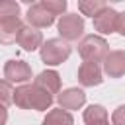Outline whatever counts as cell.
<instances>
[{
    "mask_svg": "<svg viewBox=\"0 0 125 125\" xmlns=\"http://www.w3.org/2000/svg\"><path fill=\"white\" fill-rule=\"evenodd\" d=\"M57 31L62 41H78L84 33V18L78 14H64L57 21Z\"/></svg>",
    "mask_w": 125,
    "mask_h": 125,
    "instance_id": "4",
    "label": "cell"
},
{
    "mask_svg": "<svg viewBox=\"0 0 125 125\" xmlns=\"http://www.w3.org/2000/svg\"><path fill=\"white\" fill-rule=\"evenodd\" d=\"M72 49L66 41H62L61 37H53V39H47L43 41L41 49H39V57L41 61L47 64V66H57V64H62L68 57H70Z\"/></svg>",
    "mask_w": 125,
    "mask_h": 125,
    "instance_id": "3",
    "label": "cell"
},
{
    "mask_svg": "<svg viewBox=\"0 0 125 125\" xmlns=\"http://www.w3.org/2000/svg\"><path fill=\"white\" fill-rule=\"evenodd\" d=\"M6 121H8V109L0 105V125H6Z\"/></svg>",
    "mask_w": 125,
    "mask_h": 125,
    "instance_id": "22",
    "label": "cell"
},
{
    "mask_svg": "<svg viewBox=\"0 0 125 125\" xmlns=\"http://www.w3.org/2000/svg\"><path fill=\"white\" fill-rule=\"evenodd\" d=\"M78 82H80L82 86H86V88L100 86V84L104 82V72H102L100 64L84 61V62L78 66Z\"/></svg>",
    "mask_w": 125,
    "mask_h": 125,
    "instance_id": "10",
    "label": "cell"
},
{
    "mask_svg": "<svg viewBox=\"0 0 125 125\" xmlns=\"http://www.w3.org/2000/svg\"><path fill=\"white\" fill-rule=\"evenodd\" d=\"M111 125H125V104L117 105L111 113Z\"/></svg>",
    "mask_w": 125,
    "mask_h": 125,
    "instance_id": "20",
    "label": "cell"
},
{
    "mask_svg": "<svg viewBox=\"0 0 125 125\" xmlns=\"http://www.w3.org/2000/svg\"><path fill=\"white\" fill-rule=\"evenodd\" d=\"M25 20H27V25L35 27V29H43V27H51L55 23V16L51 12H47L43 8L41 2H35L27 8V14H25Z\"/></svg>",
    "mask_w": 125,
    "mask_h": 125,
    "instance_id": "6",
    "label": "cell"
},
{
    "mask_svg": "<svg viewBox=\"0 0 125 125\" xmlns=\"http://www.w3.org/2000/svg\"><path fill=\"white\" fill-rule=\"evenodd\" d=\"M107 4L104 0H82L78 2V12L82 16H90V18H96Z\"/></svg>",
    "mask_w": 125,
    "mask_h": 125,
    "instance_id": "16",
    "label": "cell"
},
{
    "mask_svg": "<svg viewBox=\"0 0 125 125\" xmlns=\"http://www.w3.org/2000/svg\"><path fill=\"white\" fill-rule=\"evenodd\" d=\"M20 18V4L14 0H0V20Z\"/></svg>",
    "mask_w": 125,
    "mask_h": 125,
    "instance_id": "17",
    "label": "cell"
},
{
    "mask_svg": "<svg viewBox=\"0 0 125 125\" xmlns=\"http://www.w3.org/2000/svg\"><path fill=\"white\" fill-rule=\"evenodd\" d=\"M57 104H59L61 109L74 111V109H80L86 104V94H84L82 88H66V90L57 94Z\"/></svg>",
    "mask_w": 125,
    "mask_h": 125,
    "instance_id": "7",
    "label": "cell"
},
{
    "mask_svg": "<svg viewBox=\"0 0 125 125\" xmlns=\"http://www.w3.org/2000/svg\"><path fill=\"white\" fill-rule=\"evenodd\" d=\"M115 33H119V35L125 37V12H119V16H117V27H115Z\"/></svg>",
    "mask_w": 125,
    "mask_h": 125,
    "instance_id": "21",
    "label": "cell"
},
{
    "mask_svg": "<svg viewBox=\"0 0 125 125\" xmlns=\"http://www.w3.org/2000/svg\"><path fill=\"white\" fill-rule=\"evenodd\" d=\"M43 4V8L47 10V12H51L55 18L57 16H64V12H66V0H43L41 2Z\"/></svg>",
    "mask_w": 125,
    "mask_h": 125,
    "instance_id": "19",
    "label": "cell"
},
{
    "mask_svg": "<svg viewBox=\"0 0 125 125\" xmlns=\"http://www.w3.org/2000/svg\"><path fill=\"white\" fill-rule=\"evenodd\" d=\"M4 78L10 84H27L31 80V66L25 61L20 59H10L4 64Z\"/></svg>",
    "mask_w": 125,
    "mask_h": 125,
    "instance_id": "5",
    "label": "cell"
},
{
    "mask_svg": "<svg viewBox=\"0 0 125 125\" xmlns=\"http://www.w3.org/2000/svg\"><path fill=\"white\" fill-rule=\"evenodd\" d=\"M82 119H84L86 125H92V123L105 121V119H109V117H107V109H105L104 105H100V104H92V105H88V107L84 109Z\"/></svg>",
    "mask_w": 125,
    "mask_h": 125,
    "instance_id": "15",
    "label": "cell"
},
{
    "mask_svg": "<svg viewBox=\"0 0 125 125\" xmlns=\"http://www.w3.org/2000/svg\"><path fill=\"white\" fill-rule=\"evenodd\" d=\"M55 98L47 94L45 90L37 88L35 84H21L14 90V104L20 109H35V111H47L51 109Z\"/></svg>",
    "mask_w": 125,
    "mask_h": 125,
    "instance_id": "1",
    "label": "cell"
},
{
    "mask_svg": "<svg viewBox=\"0 0 125 125\" xmlns=\"http://www.w3.org/2000/svg\"><path fill=\"white\" fill-rule=\"evenodd\" d=\"M23 27L21 18H8V20H0V43L2 45H12L18 39L20 29Z\"/></svg>",
    "mask_w": 125,
    "mask_h": 125,
    "instance_id": "13",
    "label": "cell"
},
{
    "mask_svg": "<svg viewBox=\"0 0 125 125\" xmlns=\"http://www.w3.org/2000/svg\"><path fill=\"white\" fill-rule=\"evenodd\" d=\"M78 53H80L82 61H88V62H96L98 64L109 53V45H107V41L102 35L92 33V35H84L78 41Z\"/></svg>",
    "mask_w": 125,
    "mask_h": 125,
    "instance_id": "2",
    "label": "cell"
},
{
    "mask_svg": "<svg viewBox=\"0 0 125 125\" xmlns=\"http://www.w3.org/2000/svg\"><path fill=\"white\" fill-rule=\"evenodd\" d=\"M10 104H14V86L8 80H0V105L8 107Z\"/></svg>",
    "mask_w": 125,
    "mask_h": 125,
    "instance_id": "18",
    "label": "cell"
},
{
    "mask_svg": "<svg viewBox=\"0 0 125 125\" xmlns=\"http://www.w3.org/2000/svg\"><path fill=\"white\" fill-rule=\"evenodd\" d=\"M41 125H74V117H72L70 111L57 107V109H49L47 111V115L41 121Z\"/></svg>",
    "mask_w": 125,
    "mask_h": 125,
    "instance_id": "14",
    "label": "cell"
},
{
    "mask_svg": "<svg viewBox=\"0 0 125 125\" xmlns=\"http://www.w3.org/2000/svg\"><path fill=\"white\" fill-rule=\"evenodd\" d=\"M33 84L55 98V94L61 92V74L57 70H53V68H47V70H43V72L37 74V78L33 80Z\"/></svg>",
    "mask_w": 125,
    "mask_h": 125,
    "instance_id": "12",
    "label": "cell"
},
{
    "mask_svg": "<svg viewBox=\"0 0 125 125\" xmlns=\"http://www.w3.org/2000/svg\"><path fill=\"white\" fill-rule=\"evenodd\" d=\"M102 72L109 78H121L125 74V51H109L102 61Z\"/></svg>",
    "mask_w": 125,
    "mask_h": 125,
    "instance_id": "9",
    "label": "cell"
},
{
    "mask_svg": "<svg viewBox=\"0 0 125 125\" xmlns=\"http://www.w3.org/2000/svg\"><path fill=\"white\" fill-rule=\"evenodd\" d=\"M92 125H111V123H109V119H105V121H100V123H92Z\"/></svg>",
    "mask_w": 125,
    "mask_h": 125,
    "instance_id": "23",
    "label": "cell"
},
{
    "mask_svg": "<svg viewBox=\"0 0 125 125\" xmlns=\"http://www.w3.org/2000/svg\"><path fill=\"white\" fill-rule=\"evenodd\" d=\"M117 16L119 12L111 6H105L94 20V29L100 33V35H109V33H115V27H117Z\"/></svg>",
    "mask_w": 125,
    "mask_h": 125,
    "instance_id": "8",
    "label": "cell"
},
{
    "mask_svg": "<svg viewBox=\"0 0 125 125\" xmlns=\"http://www.w3.org/2000/svg\"><path fill=\"white\" fill-rule=\"evenodd\" d=\"M16 43L23 49V51H37V49H41V45H43V33L39 31V29H35V27H31V25H23L21 29H20V33H18V39H16Z\"/></svg>",
    "mask_w": 125,
    "mask_h": 125,
    "instance_id": "11",
    "label": "cell"
}]
</instances>
